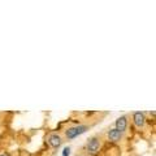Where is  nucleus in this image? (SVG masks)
I'll use <instances>...</instances> for the list:
<instances>
[{
    "label": "nucleus",
    "mask_w": 156,
    "mask_h": 156,
    "mask_svg": "<svg viewBox=\"0 0 156 156\" xmlns=\"http://www.w3.org/2000/svg\"><path fill=\"white\" fill-rule=\"evenodd\" d=\"M0 156H7V155H0Z\"/></svg>",
    "instance_id": "8"
},
{
    "label": "nucleus",
    "mask_w": 156,
    "mask_h": 156,
    "mask_svg": "<svg viewBox=\"0 0 156 156\" xmlns=\"http://www.w3.org/2000/svg\"><path fill=\"white\" fill-rule=\"evenodd\" d=\"M133 120H134V124L136 126H143L144 122H146V119H144V115L142 113V112H135L134 116H133Z\"/></svg>",
    "instance_id": "3"
},
{
    "label": "nucleus",
    "mask_w": 156,
    "mask_h": 156,
    "mask_svg": "<svg viewBox=\"0 0 156 156\" xmlns=\"http://www.w3.org/2000/svg\"><path fill=\"white\" fill-rule=\"evenodd\" d=\"M99 147H100V143H99V139L98 138H91L89 144H87V148H89V152L90 154H96L99 151Z\"/></svg>",
    "instance_id": "2"
},
{
    "label": "nucleus",
    "mask_w": 156,
    "mask_h": 156,
    "mask_svg": "<svg viewBox=\"0 0 156 156\" xmlns=\"http://www.w3.org/2000/svg\"><path fill=\"white\" fill-rule=\"evenodd\" d=\"M89 129L87 126H76V128H70V129H68L65 131V135H66V138L68 139H73V138H76L77 135H80L82 133H85V131Z\"/></svg>",
    "instance_id": "1"
},
{
    "label": "nucleus",
    "mask_w": 156,
    "mask_h": 156,
    "mask_svg": "<svg viewBox=\"0 0 156 156\" xmlns=\"http://www.w3.org/2000/svg\"><path fill=\"white\" fill-rule=\"evenodd\" d=\"M126 125H128V120H126L125 116L120 117V119L116 121V129L119 131H121V133H122V131L126 129Z\"/></svg>",
    "instance_id": "4"
},
{
    "label": "nucleus",
    "mask_w": 156,
    "mask_h": 156,
    "mask_svg": "<svg viewBox=\"0 0 156 156\" xmlns=\"http://www.w3.org/2000/svg\"><path fill=\"white\" fill-rule=\"evenodd\" d=\"M50 144L52 146V147H55V148H57V147H60L61 146V138H60V135H57V134H52L51 136H50Z\"/></svg>",
    "instance_id": "5"
},
{
    "label": "nucleus",
    "mask_w": 156,
    "mask_h": 156,
    "mask_svg": "<svg viewBox=\"0 0 156 156\" xmlns=\"http://www.w3.org/2000/svg\"><path fill=\"white\" fill-rule=\"evenodd\" d=\"M108 138L112 140V142H119L121 139V131H119L117 129H112L108 133Z\"/></svg>",
    "instance_id": "6"
},
{
    "label": "nucleus",
    "mask_w": 156,
    "mask_h": 156,
    "mask_svg": "<svg viewBox=\"0 0 156 156\" xmlns=\"http://www.w3.org/2000/svg\"><path fill=\"white\" fill-rule=\"evenodd\" d=\"M70 155V148L69 147H65L64 151H62V156H69Z\"/></svg>",
    "instance_id": "7"
}]
</instances>
